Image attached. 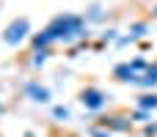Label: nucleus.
<instances>
[{
  "label": "nucleus",
  "instance_id": "obj_7",
  "mask_svg": "<svg viewBox=\"0 0 157 137\" xmlns=\"http://www.w3.org/2000/svg\"><path fill=\"white\" fill-rule=\"evenodd\" d=\"M102 126L105 129H116V132H127L132 126L130 118H121V115H110V118H102Z\"/></svg>",
  "mask_w": 157,
  "mask_h": 137
},
{
  "label": "nucleus",
  "instance_id": "obj_15",
  "mask_svg": "<svg viewBox=\"0 0 157 137\" xmlns=\"http://www.w3.org/2000/svg\"><path fill=\"white\" fill-rule=\"evenodd\" d=\"M0 115H3V102H0Z\"/></svg>",
  "mask_w": 157,
  "mask_h": 137
},
{
  "label": "nucleus",
  "instance_id": "obj_11",
  "mask_svg": "<svg viewBox=\"0 0 157 137\" xmlns=\"http://www.w3.org/2000/svg\"><path fill=\"white\" fill-rule=\"evenodd\" d=\"M47 55H50V49H36L33 52V66H41L47 60Z\"/></svg>",
  "mask_w": 157,
  "mask_h": 137
},
{
  "label": "nucleus",
  "instance_id": "obj_13",
  "mask_svg": "<svg viewBox=\"0 0 157 137\" xmlns=\"http://www.w3.org/2000/svg\"><path fill=\"white\" fill-rule=\"evenodd\" d=\"M99 16H102V8L94 5V8H91V19H99Z\"/></svg>",
  "mask_w": 157,
  "mask_h": 137
},
{
  "label": "nucleus",
  "instance_id": "obj_5",
  "mask_svg": "<svg viewBox=\"0 0 157 137\" xmlns=\"http://www.w3.org/2000/svg\"><path fill=\"white\" fill-rule=\"evenodd\" d=\"M25 93H28V99L36 102V104H47V102H50V88H44V85L36 82V80H30V82L25 85Z\"/></svg>",
  "mask_w": 157,
  "mask_h": 137
},
{
  "label": "nucleus",
  "instance_id": "obj_8",
  "mask_svg": "<svg viewBox=\"0 0 157 137\" xmlns=\"http://www.w3.org/2000/svg\"><path fill=\"white\" fill-rule=\"evenodd\" d=\"M138 110L155 113L157 110V93H144V96H138Z\"/></svg>",
  "mask_w": 157,
  "mask_h": 137
},
{
  "label": "nucleus",
  "instance_id": "obj_9",
  "mask_svg": "<svg viewBox=\"0 0 157 137\" xmlns=\"http://www.w3.org/2000/svg\"><path fill=\"white\" fill-rule=\"evenodd\" d=\"M155 85H157V63H152V69L146 71V77L141 80L138 88H155Z\"/></svg>",
  "mask_w": 157,
  "mask_h": 137
},
{
  "label": "nucleus",
  "instance_id": "obj_3",
  "mask_svg": "<svg viewBox=\"0 0 157 137\" xmlns=\"http://www.w3.org/2000/svg\"><path fill=\"white\" fill-rule=\"evenodd\" d=\"M28 36H30V22H28L25 16H17V19H11V22L6 25V30H3V41H6V44H11V47L22 44Z\"/></svg>",
  "mask_w": 157,
  "mask_h": 137
},
{
  "label": "nucleus",
  "instance_id": "obj_10",
  "mask_svg": "<svg viewBox=\"0 0 157 137\" xmlns=\"http://www.w3.org/2000/svg\"><path fill=\"white\" fill-rule=\"evenodd\" d=\"M52 118H58V121H69V107H52Z\"/></svg>",
  "mask_w": 157,
  "mask_h": 137
},
{
  "label": "nucleus",
  "instance_id": "obj_1",
  "mask_svg": "<svg viewBox=\"0 0 157 137\" xmlns=\"http://www.w3.org/2000/svg\"><path fill=\"white\" fill-rule=\"evenodd\" d=\"M80 38H88V25L80 14L63 11L58 16L50 19V25L33 36V47L36 49H47L50 44H75Z\"/></svg>",
  "mask_w": 157,
  "mask_h": 137
},
{
  "label": "nucleus",
  "instance_id": "obj_14",
  "mask_svg": "<svg viewBox=\"0 0 157 137\" xmlns=\"http://www.w3.org/2000/svg\"><path fill=\"white\" fill-rule=\"evenodd\" d=\"M144 132H146V135H157V121H155V124H149Z\"/></svg>",
  "mask_w": 157,
  "mask_h": 137
},
{
  "label": "nucleus",
  "instance_id": "obj_4",
  "mask_svg": "<svg viewBox=\"0 0 157 137\" xmlns=\"http://www.w3.org/2000/svg\"><path fill=\"white\" fill-rule=\"evenodd\" d=\"M80 104L91 113H99L105 104H108V93L99 91V88H83L80 91Z\"/></svg>",
  "mask_w": 157,
  "mask_h": 137
},
{
  "label": "nucleus",
  "instance_id": "obj_12",
  "mask_svg": "<svg viewBox=\"0 0 157 137\" xmlns=\"http://www.w3.org/2000/svg\"><path fill=\"white\" fill-rule=\"evenodd\" d=\"M91 137H113V135H108L105 129H99V126H94V129H91Z\"/></svg>",
  "mask_w": 157,
  "mask_h": 137
},
{
  "label": "nucleus",
  "instance_id": "obj_6",
  "mask_svg": "<svg viewBox=\"0 0 157 137\" xmlns=\"http://www.w3.org/2000/svg\"><path fill=\"white\" fill-rule=\"evenodd\" d=\"M146 30H149V25H146V22H135V25L130 27V33L119 38V44H121V47H124V44H132V41L144 38V36H146Z\"/></svg>",
  "mask_w": 157,
  "mask_h": 137
},
{
  "label": "nucleus",
  "instance_id": "obj_16",
  "mask_svg": "<svg viewBox=\"0 0 157 137\" xmlns=\"http://www.w3.org/2000/svg\"><path fill=\"white\" fill-rule=\"evenodd\" d=\"M155 16H157V5H155Z\"/></svg>",
  "mask_w": 157,
  "mask_h": 137
},
{
  "label": "nucleus",
  "instance_id": "obj_2",
  "mask_svg": "<svg viewBox=\"0 0 157 137\" xmlns=\"http://www.w3.org/2000/svg\"><path fill=\"white\" fill-rule=\"evenodd\" d=\"M152 69V63L146 58H132V60H124L113 69V77L119 82H127V85H141V80L146 77V71Z\"/></svg>",
  "mask_w": 157,
  "mask_h": 137
}]
</instances>
